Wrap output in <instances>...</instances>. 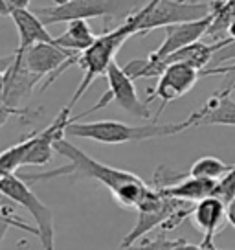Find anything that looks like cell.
<instances>
[{"label": "cell", "instance_id": "cell-15", "mask_svg": "<svg viewBox=\"0 0 235 250\" xmlns=\"http://www.w3.org/2000/svg\"><path fill=\"white\" fill-rule=\"evenodd\" d=\"M215 184H217V180L191 177L188 173V175L182 177L178 182L169 184V186H164V188H158V189H160L164 195L173 197V199H180V201H186V203H198V201H202L206 197L213 195Z\"/></svg>", "mask_w": 235, "mask_h": 250}, {"label": "cell", "instance_id": "cell-23", "mask_svg": "<svg viewBox=\"0 0 235 250\" xmlns=\"http://www.w3.org/2000/svg\"><path fill=\"white\" fill-rule=\"evenodd\" d=\"M11 9L15 8H28L30 6V0H4Z\"/></svg>", "mask_w": 235, "mask_h": 250}, {"label": "cell", "instance_id": "cell-22", "mask_svg": "<svg viewBox=\"0 0 235 250\" xmlns=\"http://www.w3.org/2000/svg\"><path fill=\"white\" fill-rule=\"evenodd\" d=\"M173 250H222V249H217V247H204L202 243H200V245H193V243H188L186 239H176Z\"/></svg>", "mask_w": 235, "mask_h": 250}, {"label": "cell", "instance_id": "cell-10", "mask_svg": "<svg viewBox=\"0 0 235 250\" xmlns=\"http://www.w3.org/2000/svg\"><path fill=\"white\" fill-rule=\"evenodd\" d=\"M215 21V15H208L204 19H196V21H188V22H178L171 24L165 28V39L160 46L149 55V59L153 61H162L164 57L169 54L180 50V48L193 44L196 41H200L202 35H208L210 26Z\"/></svg>", "mask_w": 235, "mask_h": 250}, {"label": "cell", "instance_id": "cell-11", "mask_svg": "<svg viewBox=\"0 0 235 250\" xmlns=\"http://www.w3.org/2000/svg\"><path fill=\"white\" fill-rule=\"evenodd\" d=\"M191 221L196 230L202 232L204 247H215L213 237L219 234L228 223V204L219 197L210 195L195 203L191 211Z\"/></svg>", "mask_w": 235, "mask_h": 250}, {"label": "cell", "instance_id": "cell-5", "mask_svg": "<svg viewBox=\"0 0 235 250\" xmlns=\"http://www.w3.org/2000/svg\"><path fill=\"white\" fill-rule=\"evenodd\" d=\"M140 0H54V6L35 9L40 21L50 24L70 22L76 19L105 17L107 24L112 19H127L136 11Z\"/></svg>", "mask_w": 235, "mask_h": 250}, {"label": "cell", "instance_id": "cell-7", "mask_svg": "<svg viewBox=\"0 0 235 250\" xmlns=\"http://www.w3.org/2000/svg\"><path fill=\"white\" fill-rule=\"evenodd\" d=\"M228 72H230V66L200 70V68H196L189 62H171L158 76L157 86H155V90H151L149 98L145 102L151 103L153 100H160V109L157 112V116H160L167 103L186 96L202 76H215V74H228Z\"/></svg>", "mask_w": 235, "mask_h": 250}, {"label": "cell", "instance_id": "cell-12", "mask_svg": "<svg viewBox=\"0 0 235 250\" xmlns=\"http://www.w3.org/2000/svg\"><path fill=\"white\" fill-rule=\"evenodd\" d=\"M11 62L4 72V90H2V105L17 110L19 103L32 96L33 86L39 83V76H35L19 61L15 55H9Z\"/></svg>", "mask_w": 235, "mask_h": 250}, {"label": "cell", "instance_id": "cell-4", "mask_svg": "<svg viewBox=\"0 0 235 250\" xmlns=\"http://www.w3.org/2000/svg\"><path fill=\"white\" fill-rule=\"evenodd\" d=\"M212 13V4H198L188 0H149L145 6H141L131 17H127L125 21L133 24L136 35H145L147 31L157 28L196 21Z\"/></svg>", "mask_w": 235, "mask_h": 250}, {"label": "cell", "instance_id": "cell-26", "mask_svg": "<svg viewBox=\"0 0 235 250\" xmlns=\"http://www.w3.org/2000/svg\"><path fill=\"white\" fill-rule=\"evenodd\" d=\"M2 62H4V59H0V107H2V90H4V72H2Z\"/></svg>", "mask_w": 235, "mask_h": 250}, {"label": "cell", "instance_id": "cell-19", "mask_svg": "<svg viewBox=\"0 0 235 250\" xmlns=\"http://www.w3.org/2000/svg\"><path fill=\"white\" fill-rule=\"evenodd\" d=\"M213 195L219 197L220 201H224L226 204H230L235 199V164L232 166V169L222 177L220 180H217Z\"/></svg>", "mask_w": 235, "mask_h": 250}, {"label": "cell", "instance_id": "cell-13", "mask_svg": "<svg viewBox=\"0 0 235 250\" xmlns=\"http://www.w3.org/2000/svg\"><path fill=\"white\" fill-rule=\"evenodd\" d=\"M9 19L15 22L19 31V48L15 54H24L37 42H55V37L46 30V24L35 11H30L28 8H15L11 9Z\"/></svg>", "mask_w": 235, "mask_h": 250}, {"label": "cell", "instance_id": "cell-6", "mask_svg": "<svg viewBox=\"0 0 235 250\" xmlns=\"http://www.w3.org/2000/svg\"><path fill=\"white\" fill-rule=\"evenodd\" d=\"M0 195L8 197L11 203L22 206L32 213L33 221L39 230V241L44 250L55 249V225H54V211L40 201L39 197L32 191V184L17 175H6L0 179Z\"/></svg>", "mask_w": 235, "mask_h": 250}, {"label": "cell", "instance_id": "cell-3", "mask_svg": "<svg viewBox=\"0 0 235 250\" xmlns=\"http://www.w3.org/2000/svg\"><path fill=\"white\" fill-rule=\"evenodd\" d=\"M136 35L133 24L123 21V24H119L114 30H107L103 35H99L94 41V44L90 48H86L85 52H81L78 57V66L83 70V79L79 86L76 88V92L72 96V100L68 102V109H74V105L85 96L88 90V86L94 83V79L98 76H103L107 68L110 66V62L114 61L116 54L119 52V48L123 46L129 37Z\"/></svg>", "mask_w": 235, "mask_h": 250}, {"label": "cell", "instance_id": "cell-2", "mask_svg": "<svg viewBox=\"0 0 235 250\" xmlns=\"http://www.w3.org/2000/svg\"><path fill=\"white\" fill-rule=\"evenodd\" d=\"M191 129V122H176V124H157L151 122L147 125H129L116 120H98V122H70L66 125V134L76 138L94 140L99 144H129V142H143L153 138L175 136Z\"/></svg>", "mask_w": 235, "mask_h": 250}, {"label": "cell", "instance_id": "cell-18", "mask_svg": "<svg viewBox=\"0 0 235 250\" xmlns=\"http://www.w3.org/2000/svg\"><path fill=\"white\" fill-rule=\"evenodd\" d=\"M232 169V166L222 162L217 156H200L198 160L193 162L189 167V175L191 177H200V179L208 180H220L228 171Z\"/></svg>", "mask_w": 235, "mask_h": 250}, {"label": "cell", "instance_id": "cell-1", "mask_svg": "<svg viewBox=\"0 0 235 250\" xmlns=\"http://www.w3.org/2000/svg\"><path fill=\"white\" fill-rule=\"evenodd\" d=\"M55 153H59L68 160V164L63 167H57L46 173H35V175H20L28 184L42 182V180H52L57 177H76V179H94L99 184L109 189L110 193H114L118 188H121L125 182L140 179L138 175H134L125 169H118L112 166H107L103 162H98L96 158L83 153L79 147H76L72 142H68L64 136L55 140Z\"/></svg>", "mask_w": 235, "mask_h": 250}, {"label": "cell", "instance_id": "cell-14", "mask_svg": "<svg viewBox=\"0 0 235 250\" xmlns=\"http://www.w3.org/2000/svg\"><path fill=\"white\" fill-rule=\"evenodd\" d=\"M230 90L217 92L208 102L188 118L191 127H202V125H230L235 127V100L230 98Z\"/></svg>", "mask_w": 235, "mask_h": 250}, {"label": "cell", "instance_id": "cell-20", "mask_svg": "<svg viewBox=\"0 0 235 250\" xmlns=\"http://www.w3.org/2000/svg\"><path fill=\"white\" fill-rule=\"evenodd\" d=\"M176 239H167V237H157V239H145V241H136L133 245L125 247L123 250H173Z\"/></svg>", "mask_w": 235, "mask_h": 250}, {"label": "cell", "instance_id": "cell-24", "mask_svg": "<svg viewBox=\"0 0 235 250\" xmlns=\"http://www.w3.org/2000/svg\"><path fill=\"white\" fill-rule=\"evenodd\" d=\"M226 37H230V39L235 42V13L232 15V19L228 21V26H226Z\"/></svg>", "mask_w": 235, "mask_h": 250}, {"label": "cell", "instance_id": "cell-27", "mask_svg": "<svg viewBox=\"0 0 235 250\" xmlns=\"http://www.w3.org/2000/svg\"><path fill=\"white\" fill-rule=\"evenodd\" d=\"M0 219H11V221H15L13 217H9V211L4 210V206L0 204ZM17 221H20V219H17Z\"/></svg>", "mask_w": 235, "mask_h": 250}, {"label": "cell", "instance_id": "cell-21", "mask_svg": "<svg viewBox=\"0 0 235 250\" xmlns=\"http://www.w3.org/2000/svg\"><path fill=\"white\" fill-rule=\"evenodd\" d=\"M9 227H17L20 228V230H26V232H30V234L33 235H39V230L37 228H32L28 227L24 221H11V219H0V245H2V241H4V235H6V232H8Z\"/></svg>", "mask_w": 235, "mask_h": 250}, {"label": "cell", "instance_id": "cell-17", "mask_svg": "<svg viewBox=\"0 0 235 250\" xmlns=\"http://www.w3.org/2000/svg\"><path fill=\"white\" fill-rule=\"evenodd\" d=\"M32 140L33 134H30L19 144H15V146H11L9 149L0 153V179L6 177V175H11V173H17V169L22 166L28 149L32 146Z\"/></svg>", "mask_w": 235, "mask_h": 250}, {"label": "cell", "instance_id": "cell-25", "mask_svg": "<svg viewBox=\"0 0 235 250\" xmlns=\"http://www.w3.org/2000/svg\"><path fill=\"white\" fill-rule=\"evenodd\" d=\"M228 223L235 228V199L228 204Z\"/></svg>", "mask_w": 235, "mask_h": 250}, {"label": "cell", "instance_id": "cell-9", "mask_svg": "<svg viewBox=\"0 0 235 250\" xmlns=\"http://www.w3.org/2000/svg\"><path fill=\"white\" fill-rule=\"evenodd\" d=\"M22 61V64L28 70L44 78L48 76V81L40 83V90H46L48 86L54 83L64 70H68L72 64H78V52H72L66 48H61L55 42H37L30 46L24 54H13Z\"/></svg>", "mask_w": 235, "mask_h": 250}, {"label": "cell", "instance_id": "cell-16", "mask_svg": "<svg viewBox=\"0 0 235 250\" xmlns=\"http://www.w3.org/2000/svg\"><path fill=\"white\" fill-rule=\"evenodd\" d=\"M96 39H98V35L92 31L90 24L86 22V19H76V21L66 22V30H64L63 35L55 37V42L61 48L81 54L86 48L92 46Z\"/></svg>", "mask_w": 235, "mask_h": 250}, {"label": "cell", "instance_id": "cell-8", "mask_svg": "<svg viewBox=\"0 0 235 250\" xmlns=\"http://www.w3.org/2000/svg\"><path fill=\"white\" fill-rule=\"evenodd\" d=\"M105 78H107V85H109L107 94L96 103L92 109H88L83 114L72 118V122H76L79 118H85L88 114L96 112V110L107 107L110 102H114L118 107H121L125 112H129V114H133L136 118H141V120L151 118L149 107H147L149 103L141 102L140 98H138L136 86H134V79L123 70V66H119L116 61H112L110 66L107 68V72H105Z\"/></svg>", "mask_w": 235, "mask_h": 250}]
</instances>
